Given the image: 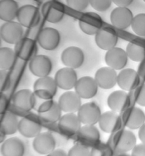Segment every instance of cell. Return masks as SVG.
Instances as JSON below:
<instances>
[{
	"label": "cell",
	"mask_w": 145,
	"mask_h": 156,
	"mask_svg": "<svg viewBox=\"0 0 145 156\" xmlns=\"http://www.w3.org/2000/svg\"><path fill=\"white\" fill-rule=\"evenodd\" d=\"M136 143L134 133L124 128L111 134L107 142L114 151L115 155L123 154L131 151Z\"/></svg>",
	"instance_id": "1"
},
{
	"label": "cell",
	"mask_w": 145,
	"mask_h": 156,
	"mask_svg": "<svg viewBox=\"0 0 145 156\" xmlns=\"http://www.w3.org/2000/svg\"><path fill=\"white\" fill-rule=\"evenodd\" d=\"M58 87L54 79L49 76L39 77L34 82V92L38 98L52 100L56 95Z\"/></svg>",
	"instance_id": "2"
},
{
	"label": "cell",
	"mask_w": 145,
	"mask_h": 156,
	"mask_svg": "<svg viewBox=\"0 0 145 156\" xmlns=\"http://www.w3.org/2000/svg\"><path fill=\"white\" fill-rule=\"evenodd\" d=\"M77 112L79 119L84 125L97 124L102 114L100 106L95 101H90L83 104Z\"/></svg>",
	"instance_id": "3"
},
{
	"label": "cell",
	"mask_w": 145,
	"mask_h": 156,
	"mask_svg": "<svg viewBox=\"0 0 145 156\" xmlns=\"http://www.w3.org/2000/svg\"><path fill=\"white\" fill-rule=\"evenodd\" d=\"M38 112L39 118L44 122L52 124L59 121L62 111L58 102L51 100L43 102L39 106Z\"/></svg>",
	"instance_id": "4"
},
{
	"label": "cell",
	"mask_w": 145,
	"mask_h": 156,
	"mask_svg": "<svg viewBox=\"0 0 145 156\" xmlns=\"http://www.w3.org/2000/svg\"><path fill=\"white\" fill-rule=\"evenodd\" d=\"M23 27L30 28L36 27L41 19L40 12L36 7L30 5H24L19 8L17 16Z\"/></svg>",
	"instance_id": "5"
},
{
	"label": "cell",
	"mask_w": 145,
	"mask_h": 156,
	"mask_svg": "<svg viewBox=\"0 0 145 156\" xmlns=\"http://www.w3.org/2000/svg\"><path fill=\"white\" fill-rule=\"evenodd\" d=\"M123 125L131 129H139L145 122V114L141 108L131 106L120 113Z\"/></svg>",
	"instance_id": "6"
},
{
	"label": "cell",
	"mask_w": 145,
	"mask_h": 156,
	"mask_svg": "<svg viewBox=\"0 0 145 156\" xmlns=\"http://www.w3.org/2000/svg\"><path fill=\"white\" fill-rule=\"evenodd\" d=\"M77 143L88 148H93L101 142V135L95 125H84L76 135Z\"/></svg>",
	"instance_id": "7"
},
{
	"label": "cell",
	"mask_w": 145,
	"mask_h": 156,
	"mask_svg": "<svg viewBox=\"0 0 145 156\" xmlns=\"http://www.w3.org/2000/svg\"><path fill=\"white\" fill-rule=\"evenodd\" d=\"M107 104L111 110L119 113L133 106L129 93L122 89L112 92L108 98Z\"/></svg>",
	"instance_id": "8"
},
{
	"label": "cell",
	"mask_w": 145,
	"mask_h": 156,
	"mask_svg": "<svg viewBox=\"0 0 145 156\" xmlns=\"http://www.w3.org/2000/svg\"><path fill=\"white\" fill-rule=\"evenodd\" d=\"M98 123L101 130L108 134H112L124 128L120 114L112 110L102 113Z\"/></svg>",
	"instance_id": "9"
},
{
	"label": "cell",
	"mask_w": 145,
	"mask_h": 156,
	"mask_svg": "<svg viewBox=\"0 0 145 156\" xmlns=\"http://www.w3.org/2000/svg\"><path fill=\"white\" fill-rule=\"evenodd\" d=\"M85 56L80 48L71 46L65 49L62 52L61 60L66 67L73 69L81 68L84 62Z\"/></svg>",
	"instance_id": "10"
},
{
	"label": "cell",
	"mask_w": 145,
	"mask_h": 156,
	"mask_svg": "<svg viewBox=\"0 0 145 156\" xmlns=\"http://www.w3.org/2000/svg\"><path fill=\"white\" fill-rule=\"evenodd\" d=\"M82 123L75 113H66L62 115L58 122V127L64 135L75 136L82 126Z\"/></svg>",
	"instance_id": "11"
},
{
	"label": "cell",
	"mask_w": 145,
	"mask_h": 156,
	"mask_svg": "<svg viewBox=\"0 0 145 156\" xmlns=\"http://www.w3.org/2000/svg\"><path fill=\"white\" fill-rule=\"evenodd\" d=\"M143 82L137 72L133 69H123L118 74L117 84L122 90L130 91Z\"/></svg>",
	"instance_id": "12"
},
{
	"label": "cell",
	"mask_w": 145,
	"mask_h": 156,
	"mask_svg": "<svg viewBox=\"0 0 145 156\" xmlns=\"http://www.w3.org/2000/svg\"><path fill=\"white\" fill-rule=\"evenodd\" d=\"M99 87L94 78L86 76L78 79L74 89L75 92L82 99H88L96 96Z\"/></svg>",
	"instance_id": "13"
},
{
	"label": "cell",
	"mask_w": 145,
	"mask_h": 156,
	"mask_svg": "<svg viewBox=\"0 0 145 156\" xmlns=\"http://www.w3.org/2000/svg\"><path fill=\"white\" fill-rule=\"evenodd\" d=\"M36 96L34 92L29 89H23L18 91L13 96V105L21 111L27 112L35 107Z\"/></svg>",
	"instance_id": "14"
},
{
	"label": "cell",
	"mask_w": 145,
	"mask_h": 156,
	"mask_svg": "<svg viewBox=\"0 0 145 156\" xmlns=\"http://www.w3.org/2000/svg\"><path fill=\"white\" fill-rule=\"evenodd\" d=\"M103 21L101 17L94 12L84 13L79 20V26L84 33L89 35L96 34L102 27Z\"/></svg>",
	"instance_id": "15"
},
{
	"label": "cell",
	"mask_w": 145,
	"mask_h": 156,
	"mask_svg": "<svg viewBox=\"0 0 145 156\" xmlns=\"http://www.w3.org/2000/svg\"><path fill=\"white\" fill-rule=\"evenodd\" d=\"M37 41L39 45L43 48L47 50H54L58 47L60 44L61 35L57 30L46 27L39 32Z\"/></svg>",
	"instance_id": "16"
},
{
	"label": "cell",
	"mask_w": 145,
	"mask_h": 156,
	"mask_svg": "<svg viewBox=\"0 0 145 156\" xmlns=\"http://www.w3.org/2000/svg\"><path fill=\"white\" fill-rule=\"evenodd\" d=\"M23 26L19 22L12 21L3 24L1 28L2 40L10 44H16L23 38Z\"/></svg>",
	"instance_id": "17"
},
{
	"label": "cell",
	"mask_w": 145,
	"mask_h": 156,
	"mask_svg": "<svg viewBox=\"0 0 145 156\" xmlns=\"http://www.w3.org/2000/svg\"><path fill=\"white\" fill-rule=\"evenodd\" d=\"M52 68L51 60L48 56L37 55L30 61L29 69L31 73L39 78L49 76Z\"/></svg>",
	"instance_id": "18"
},
{
	"label": "cell",
	"mask_w": 145,
	"mask_h": 156,
	"mask_svg": "<svg viewBox=\"0 0 145 156\" xmlns=\"http://www.w3.org/2000/svg\"><path fill=\"white\" fill-rule=\"evenodd\" d=\"M54 79L58 87L66 90L74 88L78 80L75 69L67 67L58 70L55 74Z\"/></svg>",
	"instance_id": "19"
},
{
	"label": "cell",
	"mask_w": 145,
	"mask_h": 156,
	"mask_svg": "<svg viewBox=\"0 0 145 156\" xmlns=\"http://www.w3.org/2000/svg\"><path fill=\"white\" fill-rule=\"evenodd\" d=\"M42 13L44 19L52 23H57L63 18L65 13L64 5L55 1H49L42 6Z\"/></svg>",
	"instance_id": "20"
},
{
	"label": "cell",
	"mask_w": 145,
	"mask_h": 156,
	"mask_svg": "<svg viewBox=\"0 0 145 156\" xmlns=\"http://www.w3.org/2000/svg\"><path fill=\"white\" fill-rule=\"evenodd\" d=\"M56 141L50 133H41L34 138L33 147L34 151L41 155H48L53 151L56 146Z\"/></svg>",
	"instance_id": "21"
},
{
	"label": "cell",
	"mask_w": 145,
	"mask_h": 156,
	"mask_svg": "<svg viewBox=\"0 0 145 156\" xmlns=\"http://www.w3.org/2000/svg\"><path fill=\"white\" fill-rule=\"evenodd\" d=\"M128 58L126 51L115 47L107 51L105 55V61L108 66L115 70H119L126 67Z\"/></svg>",
	"instance_id": "22"
},
{
	"label": "cell",
	"mask_w": 145,
	"mask_h": 156,
	"mask_svg": "<svg viewBox=\"0 0 145 156\" xmlns=\"http://www.w3.org/2000/svg\"><path fill=\"white\" fill-rule=\"evenodd\" d=\"M95 42L100 49L107 51L115 47L118 41V35L113 29L102 28L96 34Z\"/></svg>",
	"instance_id": "23"
},
{
	"label": "cell",
	"mask_w": 145,
	"mask_h": 156,
	"mask_svg": "<svg viewBox=\"0 0 145 156\" xmlns=\"http://www.w3.org/2000/svg\"><path fill=\"white\" fill-rule=\"evenodd\" d=\"M82 99L75 91L69 90L60 96L58 103L62 112L75 113L82 105Z\"/></svg>",
	"instance_id": "24"
},
{
	"label": "cell",
	"mask_w": 145,
	"mask_h": 156,
	"mask_svg": "<svg viewBox=\"0 0 145 156\" xmlns=\"http://www.w3.org/2000/svg\"><path fill=\"white\" fill-rule=\"evenodd\" d=\"M117 75L116 70L108 66L104 67L97 71L94 79L99 87L110 89L117 84Z\"/></svg>",
	"instance_id": "25"
},
{
	"label": "cell",
	"mask_w": 145,
	"mask_h": 156,
	"mask_svg": "<svg viewBox=\"0 0 145 156\" xmlns=\"http://www.w3.org/2000/svg\"><path fill=\"white\" fill-rule=\"evenodd\" d=\"M132 12L127 8L117 7L111 12L110 16L111 23L118 29L124 30L131 25L133 19Z\"/></svg>",
	"instance_id": "26"
},
{
	"label": "cell",
	"mask_w": 145,
	"mask_h": 156,
	"mask_svg": "<svg viewBox=\"0 0 145 156\" xmlns=\"http://www.w3.org/2000/svg\"><path fill=\"white\" fill-rule=\"evenodd\" d=\"M14 51L17 57L25 61H30L37 55V51L35 41L31 38L24 37L15 44Z\"/></svg>",
	"instance_id": "27"
},
{
	"label": "cell",
	"mask_w": 145,
	"mask_h": 156,
	"mask_svg": "<svg viewBox=\"0 0 145 156\" xmlns=\"http://www.w3.org/2000/svg\"><path fill=\"white\" fill-rule=\"evenodd\" d=\"M42 129L41 124L34 119L25 117L19 122L18 131L26 138L35 137L41 133Z\"/></svg>",
	"instance_id": "28"
},
{
	"label": "cell",
	"mask_w": 145,
	"mask_h": 156,
	"mask_svg": "<svg viewBox=\"0 0 145 156\" xmlns=\"http://www.w3.org/2000/svg\"><path fill=\"white\" fill-rule=\"evenodd\" d=\"M23 143L18 138L14 137L5 140L2 144L1 152L4 156H21L24 154Z\"/></svg>",
	"instance_id": "29"
},
{
	"label": "cell",
	"mask_w": 145,
	"mask_h": 156,
	"mask_svg": "<svg viewBox=\"0 0 145 156\" xmlns=\"http://www.w3.org/2000/svg\"><path fill=\"white\" fill-rule=\"evenodd\" d=\"M18 3L12 0H2L0 1V18L6 22L14 20L18 11Z\"/></svg>",
	"instance_id": "30"
},
{
	"label": "cell",
	"mask_w": 145,
	"mask_h": 156,
	"mask_svg": "<svg viewBox=\"0 0 145 156\" xmlns=\"http://www.w3.org/2000/svg\"><path fill=\"white\" fill-rule=\"evenodd\" d=\"M19 122L15 114L10 112H6L2 119L1 133L6 136L15 134L18 131Z\"/></svg>",
	"instance_id": "31"
},
{
	"label": "cell",
	"mask_w": 145,
	"mask_h": 156,
	"mask_svg": "<svg viewBox=\"0 0 145 156\" xmlns=\"http://www.w3.org/2000/svg\"><path fill=\"white\" fill-rule=\"evenodd\" d=\"M17 57L14 50L7 47L0 49V68L9 71L14 66Z\"/></svg>",
	"instance_id": "32"
},
{
	"label": "cell",
	"mask_w": 145,
	"mask_h": 156,
	"mask_svg": "<svg viewBox=\"0 0 145 156\" xmlns=\"http://www.w3.org/2000/svg\"><path fill=\"white\" fill-rule=\"evenodd\" d=\"M126 52L129 58L136 62H141L145 58V48L135 43L127 44Z\"/></svg>",
	"instance_id": "33"
},
{
	"label": "cell",
	"mask_w": 145,
	"mask_h": 156,
	"mask_svg": "<svg viewBox=\"0 0 145 156\" xmlns=\"http://www.w3.org/2000/svg\"><path fill=\"white\" fill-rule=\"evenodd\" d=\"M133 105L136 104L141 107H145V83H142L135 90L129 92Z\"/></svg>",
	"instance_id": "34"
},
{
	"label": "cell",
	"mask_w": 145,
	"mask_h": 156,
	"mask_svg": "<svg viewBox=\"0 0 145 156\" xmlns=\"http://www.w3.org/2000/svg\"><path fill=\"white\" fill-rule=\"evenodd\" d=\"M131 26L136 34L140 36H145V14H139L134 17Z\"/></svg>",
	"instance_id": "35"
},
{
	"label": "cell",
	"mask_w": 145,
	"mask_h": 156,
	"mask_svg": "<svg viewBox=\"0 0 145 156\" xmlns=\"http://www.w3.org/2000/svg\"><path fill=\"white\" fill-rule=\"evenodd\" d=\"M90 151L91 156H113L115 154L114 151L108 143L104 144L101 142L92 148Z\"/></svg>",
	"instance_id": "36"
},
{
	"label": "cell",
	"mask_w": 145,
	"mask_h": 156,
	"mask_svg": "<svg viewBox=\"0 0 145 156\" xmlns=\"http://www.w3.org/2000/svg\"><path fill=\"white\" fill-rule=\"evenodd\" d=\"M68 155L91 156V151L88 147L77 143L69 150Z\"/></svg>",
	"instance_id": "37"
},
{
	"label": "cell",
	"mask_w": 145,
	"mask_h": 156,
	"mask_svg": "<svg viewBox=\"0 0 145 156\" xmlns=\"http://www.w3.org/2000/svg\"><path fill=\"white\" fill-rule=\"evenodd\" d=\"M89 2L92 7L99 12L107 11L112 4L111 1H89Z\"/></svg>",
	"instance_id": "38"
},
{
	"label": "cell",
	"mask_w": 145,
	"mask_h": 156,
	"mask_svg": "<svg viewBox=\"0 0 145 156\" xmlns=\"http://www.w3.org/2000/svg\"><path fill=\"white\" fill-rule=\"evenodd\" d=\"M68 6L71 8L78 11H82L88 7L89 3L88 1H66Z\"/></svg>",
	"instance_id": "39"
},
{
	"label": "cell",
	"mask_w": 145,
	"mask_h": 156,
	"mask_svg": "<svg viewBox=\"0 0 145 156\" xmlns=\"http://www.w3.org/2000/svg\"><path fill=\"white\" fill-rule=\"evenodd\" d=\"M1 85L2 88H7L10 83V76L8 71L1 70Z\"/></svg>",
	"instance_id": "40"
},
{
	"label": "cell",
	"mask_w": 145,
	"mask_h": 156,
	"mask_svg": "<svg viewBox=\"0 0 145 156\" xmlns=\"http://www.w3.org/2000/svg\"><path fill=\"white\" fill-rule=\"evenodd\" d=\"M132 156H145V144L141 143L136 144L131 150Z\"/></svg>",
	"instance_id": "41"
},
{
	"label": "cell",
	"mask_w": 145,
	"mask_h": 156,
	"mask_svg": "<svg viewBox=\"0 0 145 156\" xmlns=\"http://www.w3.org/2000/svg\"><path fill=\"white\" fill-rule=\"evenodd\" d=\"M141 62L143 63L140 66L137 72L142 81L144 82L145 81V59H144Z\"/></svg>",
	"instance_id": "42"
},
{
	"label": "cell",
	"mask_w": 145,
	"mask_h": 156,
	"mask_svg": "<svg viewBox=\"0 0 145 156\" xmlns=\"http://www.w3.org/2000/svg\"><path fill=\"white\" fill-rule=\"evenodd\" d=\"M118 7L127 8L133 2V1H112Z\"/></svg>",
	"instance_id": "43"
},
{
	"label": "cell",
	"mask_w": 145,
	"mask_h": 156,
	"mask_svg": "<svg viewBox=\"0 0 145 156\" xmlns=\"http://www.w3.org/2000/svg\"><path fill=\"white\" fill-rule=\"evenodd\" d=\"M138 136L141 141L145 144V122L139 129Z\"/></svg>",
	"instance_id": "44"
},
{
	"label": "cell",
	"mask_w": 145,
	"mask_h": 156,
	"mask_svg": "<svg viewBox=\"0 0 145 156\" xmlns=\"http://www.w3.org/2000/svg\"><path fill=\"white\" fill-rule=\"evenodd\" d=\"M48 156H67L68 154L65 151L61 149H55Z\"/></svg>",
	"instance_id": "45"
},
{
	"label": "cell",
	"mask_w": 145,
	"mask_h": 156,
	"mask_svg": "<svg viewBox=\"0 0 145 156\" xmlns=\"http://www.w3.org/2000/svg\"><path fill=\"white\" fill-rule=\"evenodd\" d=\"M1 133V142L2 143V142L4 141V140L5 139L6 135L2 133Z\"/></svg>",
	"instance_id": "46"
},
{
	"label": "cell",
	"mask_w": 145,
	"mask_h": 156,
	"mask_svg": "<svg viewBox=\"0 0 145 156\" xmlns=\"http://www.w3.org/2000/svg\"><path fill=\"white\" fill-rule=\"evenodd\" d=\"M143 1L145 3V1Z\"/></svg>",
	"instance_id": "47"
}]
</instances>
